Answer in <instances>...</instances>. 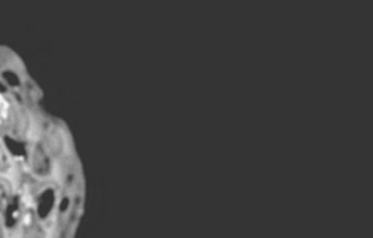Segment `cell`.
Segmentation results:
<instances>
[{"mask_svg": "<svg viewBox=\"0 0 373 238\" xmlns=\"http://www.w3.org/2000/svg\"><path fill=\"white\" fill-rule=\"evenodd\" d=\"M53 208H54V190L53 189H47L41 194L40 202H39V215H40V218H47Z\"/></svg>", "mask_w": 373, "mask_h": 238, "instance_id": "6da1fadb", "label": "cell"}, {"mask_svg": "<svg viewBox=\"0 0 373 238\" xmlns=\"http://www.w3.org/2000/svg\"><path fill=\"white\" fill-rule=\"evenodd\" d=\"M34 168L39 174H46L50 171V162L44 151L41 150V146L35 150V157H34Z\"/></svg>", "mask_w": 373, "mask_h": 238, "instance_id": "7a4b0ae2", "label": "cell"}, {"mask_svg": "<svg viewBox=\"0 0 373 238\" xmlns=\"http://www.w3.org/2000/svg\"><path fill=\"white\" fill-rule=\"evenodd\" d=\"M18 218H20V200H18V197H15L6 209V225L12 228L16 224Z\"/></svg>", "mask_w": 373, "mask_h": 238, "instance_id": "3957f363", "label": "cell"}, {"mask_svg": "<svg viewBox=\"0 0 373 238\" xmlns=\"http://www.w3.org/2000/svg\"><path fill=\"white\" fill-rule=\"evenodd\" d=\"M5 143H6L8 150L11 151L12 155H15V157H25L27 155L24 143L16 142V140H13L11 138H5Z\"/></svg>", "mask_w": 373, "mask_h": 238, "instance_id": "277c9868", "label": "cell"}, {"mask_svg": "<svg viewBox=\"0 0 373 238\" xmlns=\"http://www.w3.org/2000/svg\"><path fill=\"white\" fill-rule=\"evenodd\" d=\"M4 77L11 86H20V78H18L13 72H5Z\"/></svg>", "mask_w": 373, "mask_h": 238, "instance_id": "5b68a950", "label": "cell"}, {"mask_svg": "<svg viewBox=\"0 0 373 238\" xmlns=\"http://www.w3.org/2000/svg\"><path fill=\"white\" fill-rule=\"evenodd\" d=\"M5 91H6V89L2 86V84H0V93H5Z\"/></svg>", "mask_w": 373, "mask_h": 238, "instance_id": "8992f818", "label": "cell"}]
</instances>
